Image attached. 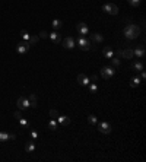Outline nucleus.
Listing matches in <instances>:
<instances>
[{"instance_id":"1","label":"nucleus","mask_w":146,"mask_h":162,"mask_svg":"<svg viewBox=\"0 0 146 162\" xmlns=\"http://www.w3.org/2000/svg\"><path fill=\"white\" fill-rule=\"evenodd\" d=\"M140 35V28L134 24H129L126 28H124V37L127 40H134Z\"/></svg>"},{"instance_id":"2","label":"nucleus","mask_w":146,"mask_h":162,"mask_svg":"<svg viewBox=\"0 0 146 162\" xmlns=\"http://www.w3.org/2000/svg\"><path fill=\"white\" fill-rule=\"evenodd\" d=\"M114 73H115L114 66H104V67L101 69V76H102L105 80H110V79L114 76Z\"/></svg>"},{"instance_id":"3","label":"nucleus","mask_w":146,"mask_h":162,"mask_svg":"<svg viewBox=\"0 0 146 162\" xmlns=\"http://www.w3.org/2000/svg\"><path fill=\"white\" fill-rule=\"evenodd\" d=\"M76 43H78V45H79V48H80V50H83V51L91 50V41H89L86 37H79Z\"/></svg>"},{"instance_id":"4","label":"nucleus","mask_w":146,"mask_h":162,"mask_svg":"<svg viewBox=\"0 0 146 162\" xmlns=\"http://www.w3.org/2000/svg\"><path fill=\"white\" fill-rule=\"evenodd\" d=\"M102 10L105 13H108V15H117L118 13V8L115 5H112V3H105L102 6Z\"/></svg>"},{"instance_id":"5","label":"nucleus","mask_w":146,"mask_h":162,"mask_svg":"<svg viewBox=\"0 0 146 162\" xmlns=\"http://www.w3.org/2000/svg\"><path fill=\"white\" fill-rule=\"evenodd\" d=\"M16 105H18V108H19V110H28V108L31 107L29 99H28L27 96H21V98L16 101Z\"/></svg>"},{"instance_id":"6","label":"nucleus","mask_w":146,"mask_h":162,"mask_svg":"<svg viewBox=\"0 0 146 162\" xmlns=\"http://www.w3.org/2000/svg\"><path fill=\"white\" fill-rule=\"evenodd\" d=\"M98 130H99L102 134H110V133H111V130H112V127H111V124H110V123L102 121V123H99V124H98Z\"/></svg>"},{"instance_id":"7","label":"nucleus","mask_w":146,"mask_h":162,"mask_svg":"<svg viewBox=\"0 0 146 162\" xmlns=\"http://www.w3.org/2000/svg\"><path fill=\"white\" fill-rule=\"evenodd\" d=\"M76 29H78L79 35H82V37H85V35L89 34V28H88V25H86L85 22H79V24H76Z\"/></svg>"},{"instance_id":"8","label":"nucleus","mask_w":146,"mask_h":162,"mask_svg":"<svg viewBox=\"0 0 146 162\" xmlns=\"http://www.w3.org/2000/svg\"><path fill=\"white\" fill-rule=\"evenodd\" d=\"M31 48V44L28 43V41H24V43H19L18 45H16V51L19 53V54H25L28 50Z\"/></svg>"},{"instance_id":"9","label":"nucleus","mask_w":146,"mask_h":162,"mask_svg":"<svg viewBox=\"0 0 146 162\" xmlns=\"http://www.w3.org/2000/svg\"><path fill=\"white\" fill-rule=\"evenodd\" d=\"M61 43H63V47H64V48H67V50H72V48H75V44H76V41H75L72 37H67V38H64Z\"/></svg>"},{"instance_id":"10","label":"nucleus","mask_w":146,"mask_h":162,"mask_svg":"<svg viewBox=\"0 0 146 162\" xmlns=\"http://www.w3.org/2000/svg\"><path fill=\"white\" fill-rule=\"evenodd\" d=\"M78 82L82 85V86H88L89 83H91V80H89V78L86 76V75H83V73H80V75H78Z\"/></svg>"},{"instance_id":"11","label":"nucleus","mask_w":146,"mask_h":162,"mask_svg":"<svg viewBox=\"0 0 146 162\" xmlns=\"http://www.w3.org/2000/svg\"><path fill=\"white\" fill-rule=\"evenodd\" d=\"M48 38L53 41V43H56V44H59V43H61V35L57 32V31H54V32H51V34H48Z\"/></svg>"},{"instance_id":"12","label":"nucleus","mask_w":146,"mask_h":162,"mask_svg":"<svg viewBox=\"0 0 146 162\" xmlns=\"http://www.w3.org/2000/svg\"><path fill=\"white\" fill-rule=\"evenodd\" d=\"M145 53H146L145 45H137V48H136V50H133V54H134V56H137V59L143 57V56H145Z\"/></svg>"},{"instance_id":"13","label":"nucleus","mask_w":146,"mask_h":162,"mask_svg":"<svg viewBox=\"0 0 146 162\" xmlns=\"http://www.w3.org/2000/svg\"><path fill=\"white\" fill-rule=\"evenodd\" d=\"M102 56H104L105 59H111V57H114L112 47H111V45H107V47L104 48V51H102Z\"/></svg>"},{"instance_id":"14","label":"nucleus","mask_w":146,"mask_h":162,"mask_svg":"<svg viewBox=\"0 0 146 162\" xmlns=\"http://www.w3.org/2000/svg\"><path fill=\"white\" fill-rule=\"evenodd\" d=\"M57 123H59L60 126H69V124H70V118H69L67 115H59V117H57Z\"/></svg>"},{"instance_id":"15","label":"nucleus","mask_w":146,"mask_h":162,"mask_svg":"<svg viewBox=\"0 0 146 162\" xmlns=\"http://www.w3.org/2000/svg\"><path fill=\"white\" fill-rule=\"evenodd\" d=\"M133 50L131 48H126V50H123V53H121V57L123 59H133Z\"/></svg>"},{"instance_id":"16","label":"nucleus","mask_w":146,"mask_h":162,"mask_svg":"<svg viewBox=\"0 0 146 162\" xmlns=\"http://www.w3.org/2000/svg\"><path fill=\"white\" fill-rule=\"evenodd\" d=\"M91 40L94 41V43H102V40H104V37L101 35V34H98V32H95V34H91Z\"/></svg>"},{"instance_id":"17","label":"nucleus","mask_w":146,"mask_h":162,"mask_svg":"<svg viewBox=\"0 0 146 162\" xmlns=\"http://www.w3.org/2000/svg\"><path fill=\"white\" fill-rule=\"evenodd\" d=\"M48 127H50V130H57L59 128V123H57V120L56 118H51L50 121H48Z\"/></svg>"},{"instance_id":"18","label":"nucleus","mask_w":146,"mask_h":162,"mask_svg":"<svg viewBox=\"0 0 146 162\" xmlns=\"http://www.w3.org/2000/svg\"><path fill=\"white\" fill-rule=\"evenodd\" d=\"M25 150L28 152V153H32L34 150H35V143L31 140V142H28L27 145H25Z\"/></svg>"},{"instance_id":"19","label":"nucleus","mask_w":146,"mask_h":162,"mask_svg":"<svg viewBox=\"0 0 146 162\" xmlns=\"http://www.w3.org/2000/svg\"><path fill=\"white\" fill-rule=\"evenodd\" d=\"M131 67H133L136 72H142V70H143V63H142V61H134V63L131 64Z\"/></svg>"},{"instance_id":"20","label":"nucleus","mask_w":146,"mask_h":162,"mask_svg":"<svg viewBox=\"0 0 146 162\" xmlns=\"http://www.w3.org/2000/svg\"><path fill=\"white\" fill-rule=\"evenodd\" d=\"M140 80H142V79H140V78H137V76H136V78H133V79L130 80V86H131V88H137V86L140 85Z\"/></svg>"},{"instance_id":"21","label":"nucleus","mask_w":146,"mask_h":162,"mask_svg":"<svg viewBox=\"0 0 146 162\" xmlns=\"http://www.w3.org/2000/svg\"><path fill=\"white\" fill-rule=\"evenodd\" d=\"M28 99H29V104H31V107H37V95L35 94H31L29 96H28Z\"/></svg>"},{"instance_id":"22","label":"nucleus","mask_w":146,"mask_h":162,"mask_svg":"<svg viewBox=\"0 0 146 162\" xmlns=\"http://www.w3.org/2000/svg\"><path fill=\"white\" fill-rule=\"evenodd\" d=\"M51 25H53V28H54V31H56V29H59V28L63 27V22H61L60 19H54V21L51 22Z\"/></svg>"},{"instance_id":"23","label":"nucleus","mask_w":146,"mask_h":162,"mask_svg":"<svg viewBox=\"0 0 146 162\" xmlns=\"http://www.w3.org/2000/svg\"><path fill=\"white\" fill-rule=\"evenodd\" d=\"M88 86H89V92L91 94H96V91H98V85L96 83H89Z\"/></svg>"},{"instance_id":"24","label":"nucleus","mask_w":146,"mask_h":162,"mask_svg":"<svg viewBox=\"0 0 146 162\" xmlns=\"http://www.w3.org/2000/svg\"><path fill=\"white\" fill-rule=\"evenodd\" d=\"M9 140V134L6 131H0V142H6Z\"/></svg>"},{"instance_id":"25","label":"nucleus","mask_w":146,"mask_h":162,"mask_svg":"<svg viewBox=\"0 0 146 162\" xmlns=\"http://www.w3.org/2000/svg\"><path fill=\"white\" fill-rule=\"evenodd\" d=\"M111 63H112V66H115V67H118L120 64H121V61H120V59L118 57H111Z\"/></svg>"},{"instance_id":"26","label":"nucleus","mask_w":146,"mask_h":162,"mask_svg":"<svg viewBox=\"0 0 146 162\" xmlns=\"http://www.w3.org/2000/svg\"><path fill=\"white\" fill-rule=\"evenodd\" d=\"M38 40H40V37H37V35H34V37H29V40H28V43H29L31 45H34V44H37V43H38Z\"/></svg>"},{"instance_id":"27","label":"nucleus","mask_w":146,"mask_h":162,"mask_svg":"<svg viewBox=\"0 0 146 162\" xmlns=\"http://www.w3.org/2000/svg\"><path fill=\"white\" fill-rule=\"evenodd\" d=\"M21 37H22V40H25V41H28L31 35H29V34H28V32H27L25 29H22V31H21Z\"/></svg>"},{"instance_id":"28","label":"nucleus","mask_w":146,"mask_h":162,"mask_svg":"<svg viewBox=\"0 0 146 162\" xmlns=\"http://www.w3.org/2000/svg\"><path fill=\"white\" fill-rule=\"evenodd\" d=\"M18 121H19V124H21L22 127H28V126H29V123H28V120H27V118H22V117H21Z\"/></svg>"},{"instance_id":"29","label":"nucleus","mask_w":146,"mask_h":162,"mask_svg":"<svg viewBox=\"0 0 146 162\" xmlns=\"http://www.w3.org/2000/svg\"><path fill=\"white\" fill-rule=\"evenodd\" d=\"M59 115H60V114H59L57 110H50V117H51V118H56V120H57Z\"/></svg>"},{"instance_id":"30","label":"nucleus","mask_w":146,"mask_h":162,"mask_svg":"<svg viewBox=\"0 0 146 162\" xmlns=\"http://www.w3.org/2000/svg\"><path fill=\"white\" fill-rule=\"evenodd\" d=\"M88 123H89V124H96V117H95L94 114H91V115L88 117Z\"/></svg>"},{"instance_id":"31","label":"nucleus","mask_w":146,"mask_h":162,"mask_svg":"<svg viewBox=\"0 0 146 162\" xmlns=\"http://www.w3.org/2000/svg\"><path fill=\"white\" fill-rule=\"evenodd\" d=\"M129 5L133 6V8H137L140 5V0H129Z\"/></svg>"},{"instance_id":"32","label":"nucleus","mask_w":146,"mask_h":162,"mask_svg":"<svg viewBox=\"0 0 146 162\" xmlns=\"http://www.w3.org/2000/svg\"><path fill=\"white\" fill-rule=\"evenodd\" d=\"M29 136H31L34 140H37V139H38V131H35V130H31V131H29Z\"/></svg>"},{"instance_id":"33","label":"nucleus","mask_w":146,"mask_h":162,"mask_svg":"<svg viewBox=\"0 0 146 162\" xmlns=\"http://www.w3.org/2000/svg\"><path fill=\"white\" fill-rule=\"evenodd\" d=\"M38 37H40V38H44V40H45V38H48V32H45V31H41Z\"/></svg>"},{"instance_id":"34","label":"nucleus","mask_w":146,"mask_h":162,"mask_svg":"<svg viewBox=\"0 0 146 162\" xmlns=\"http://www.w3.org/2000/svg\"><path fill=\"white\" fill-rule=\"evenodd\" d=\"M13 117H15L16 120H19V118L22 117V115H21V111H15V112H13Z\"/></svg>"},{"instance_id":"35","label":"nucleus","mask_w":146,"mask_h":162,"mask_svg":"<svg viewBox=\"0 0 146 162\" xmlns=\"http://www.w3.org/2000/svg\"><path fill=\"white\" fill-rule=\"evenodd\" d=\"M121 53H123V50H117L114 54H115V57H121Z\"/></svg>"},{"instance_id":"36","label":"nucleus","mask_w":146,"mask_h":162,"mask_svg":"<svg viewBox=\"0 0 146 162\" xmlns=\"http://www.w3.org/2000/svg\"><path fill=\"white\" fill-rule=\"evenodd\" d=\"M89 80H92V82H96V80H98V76H96V75H92Z\"/></svg>"},{"instance_id":"37","label":"nucleus","mask_w":146,"mask_h":162,"mask_svg":"<svg viewBox=\"0 0 146 162\" xmlns=\"http://www.w3.org/2000/svg\"><path fill=\"white\" fill-rule=\"evenodd\" d=\"M145 78H146V73L142 70V72H140V79H145Z\"/></svg>"},{"instance_id":"38","label":"nucleus","mask_w":146,"mask_h":162,"mask_svg":"<svg viewBox=\"0 0 146 162\" xmlns=\"http://www.w3.org/2000/svg\"><path fill=\"white\" fill-rule=\"evenodd\" d=\"M9 139H10V140H15L16 136H15V134H9Z\"/></svg>"}]
</instances>
